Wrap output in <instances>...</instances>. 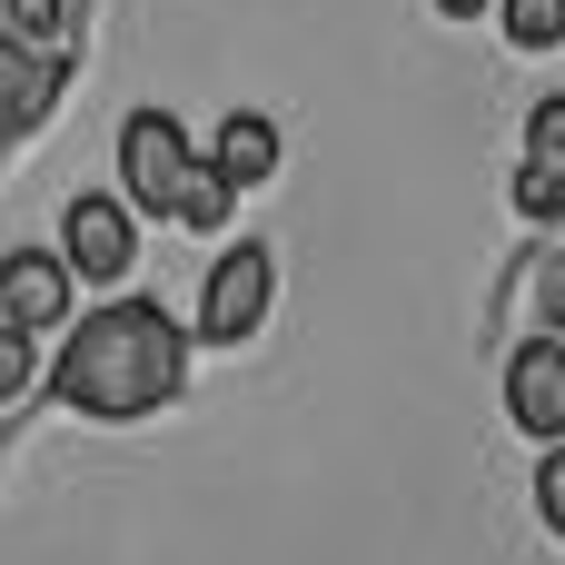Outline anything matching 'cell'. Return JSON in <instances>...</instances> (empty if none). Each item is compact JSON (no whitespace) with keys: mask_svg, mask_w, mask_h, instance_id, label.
<instances>
[{"mask_svg":"<svg viewBox=\"0 0 565 565\" xmlns=\"http://www.w3.org/2000/svg\"><path fill=\"white\" fill-rule=\"evenodd\" d=\"M189 348H199V328H179L159 298H109L60 338L50 397L89 427H139L189 387Z\"/></svg>","mask_w":565,"mask_h":565,"instance_id":"cell-1","label":"cell"},{"mask_svg":"<svg viewBox=\"0 0 565 565\" xmlns=\"http://www.w3.org/2000/svg\"><path fill=\"white\" fill-rule=\"evenodd\" d=\"M189 179H199V149H189L179 109H129V119H119V189L139 199V218H169V228H179Z\"/></svg>","mask_w":565,"mask_h":565,"instance_id":"cell-2","label":"cell"},{"mask_svg":"<svg viewBox=\"0 0 565 565\" xmlns=\"http://www.w3.org/2000/svg\"><path fill=\"white\" fill-rule=\"evenodd\" d=\"M60 248H70V268H79L89 288H119V278L139 268V199H129V189H79V199L60 209Z\"/></svg>","mask_w":565,"mask_h":565,"instance_id":"cell-3","label":"cell"},{"mask_svg":"<svg viewBox=\"0 0 565 565\" xmlns=\"http://www.w3.org/2000/svg\"><path fill=\"white\" fill-rule=\"evenodd\" d=\"M268 298H278V258H268L258 238L218 248V258H209V288H199V338H209V348H238V338H258Z\"/></svg>","mask_w":565,"mask_h":565,"instance_id":"cell-4","label":"cell"},{"mask_svg":"<svg viewBox=\"0 0 565 565\" xmlns=\"http://www.w3.org/2000/svg\"><path fill=\"white\" fill-rule=\"evenodd\" d=\"M70 298H79V268H70V248H10V258H0V328H20V338H50V328L70 318Z\"/></svg>","mask_w":565,"mask_h":565,"instance_id":"cell-5","label":"cell"},{"mask_svg":"<svg viewBox=\"0 0 565 565\" xmlns=\"http://www.w3.org/2000/svg\"><path fill=\"white\" fill-rule=\"evenodd\" d=\"M507 417H516L536 447H556V437H565V328L526 338V348L507 358Z\"/></svg>","mask_w":565,"mask_h":565,"instance_id":"cell-6","label":"cell"},{"mask_svg":"<svg viewBox=\"0 0 565 565\" xmlns=\"http://www.w3.org/2000/svg\"><path fill=\"white\" fill-rule=\"evenodd\" d=\"M70 50H40V40H0V99H10V139H40V119L60 109L70 89Z\"/></svg>","mask_w":565,"mask_h":565,"instance_id":"cell-7","label":"cell"},{"mask_svg":"<svg viewBox=\"0 0 565 565\" xmlns=\"http://www.w3.org/2000/svg\"><path fill=\"white\" fill-rule=\"evenodd\" d=\"M209 159H218L238 189L278 179V119H268V109H228V119H218V139H209Z\"/></svg>","mask_w":565,"mask_h":565,"instance_id":"cell-8","label":"cell"},{"mask_svg":"<svg viewBox=\"0 0 565 565\" xmlns=\"http://www.w3.org/2000/svg\"><path fill=\"white\" fill-rule=\"evenodd\" d=\"M228 209H238V179H228L218 159H199V179H189V199H179V228L218 238V228H228Z\"/></svg>","mask_w":565,"mask_h":565,"instance_id":"cell-9","label":"cell"},{"mask_svg":"<svg viewBox=\"0 0 565 565\" xmlns=\"http://www.w3.org/2000/svg\"><path fill=\"white\" fill-rule=\"evenodd\" d=\"M497 20H507L516 50H556L565 40V0H497Z\"/></svg>","mask_w":565,"mask_h":565,"instance_id":"cell-10","label":"cell"},{"mask_svg":"<svg viewBox=\"0 0 565 565\" xmlns=\"http://www.w3.org/2000/svg\"><path fill=\"white\" fill-rule=\"evenodd\" d=\"M10 40H40V50H70V0H0Z\"/></svg>","mask_w":565,"mask_h":565,"instance_id":"cell-11","label":"cell"},{"mask_svg":"<svg viewBox=\"0 0 565 565\" xmlns=\"http://www.w3.org/2000/svg\"><path fill=\"white\" fill-rule=\"evenodd\" d=\"M526 169H565V89L526 109Z\"/></svg>","mask_w":565,"mask_h":565,"instance_id":"cell-12","label":"cell"},{"mask_svg":"<svg viewBox=\"0 0 565 565\" xmlns=\"http://www.w3.org/2000/svg\"><path fill=\"white\" fill-rule=\"evenodd\" d=\"M536 516H546V536L565 546V437L536 457Z\"/></svg>","mask_w":565,"mask_h":565,"instance_id":"cell-13","label":"cell"},{"mask_svg":"<svg viewBox=\"0 0 565 565\" xmlns=\"http://www.w3.org/2000/svg\"><path fill=\"white\" fill-rule=\"evenodd\" d=\"M516 209L526 218H565V169H516Z\"/></svg>","mask_w":565,"mask_h":565,"instance_id":"cell-14","label":"cell"},{"mask_svg":"<svg viewBox=\"0 0 565 565\" xmlns=\"http://www.w3.org/2000/svg\"><path fill=\"white\" fill-rule=\"evenodd\" d=\"M536 308H546V328H565V258H546V278H536Z\"/></svg>","mask_w":565,"mask_h":565,"instance_id":"cell-15","label":"cell"},{"mask_svg":"<svg viewBox=\"0 0 565 565\" xmlns=\"http://www.w3.org/2000/svg\"><path fill=\"white\" fill-rule=\"evenodd\" d=\"M497 0H437V20H487Z\"/></svg>","mask_w":565,"mask_h":565,"instance_id":"cell-16","label":"cell"}]
</instances>
